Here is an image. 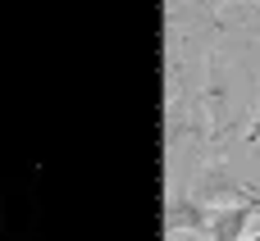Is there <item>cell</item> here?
Masks as SVG:
<instances>
[{
    "label": "cell",
    "mask_w": 260,
    "mask_h": 241,
    "mask_svg": "<svg viewBox=\"0 0 260 241\" xmlns=\"http://www.w3.org/2000/svg\"><path fill=\"white\" fill-rule=\"evenodd\" d=\"M210 219H215V210L201 200L169 205V232H178V237H210Z\"/></svg>",
    "instance_id": "cell-1"
},
{
    "label": "cell",
    "mask_w": 260,
    "mask_h": 241,
    "mask_svg": "<svg viewBox=\"0 0 260 241\" xmlns=\"http://www.w3.org/2000/svg\"><path fill=\"white\" fill-rule=\"evenodd\" d=\"M251 219H260V205H219L210 219V241H242Z\"/></svg>",
    "instance_id": "cell-2"
},
{
    "label": "cell",
    "mask_w": 260,
    "mask_h": 241,
    "mask_svg": "<svg viewBox=\"0 0 260 241\" xmlns=\"http://www.w3.org/2000/svg\"><path fill=\"white\" fill-rule=\"evenodd\" d=\"M247 141H260V114H256V123H251V132H247Z\"/></svg>",
    "instance_id": "cell-3"
},
{
    "label": "cell",
    "mask_w": 260,
    "mask_h": 241,
    "mask_svg": "<svg viewBox=\"0 0 260 241\" xmlns=\"http://www.w3.org/2000/svg\"><path fill=\"white\" fill-rule=\"evenodd\" d=\"M247 241H260V232H256V237H247Z\"/></svg>",
    "instance_id": "cell-4"
}]
</instances>
